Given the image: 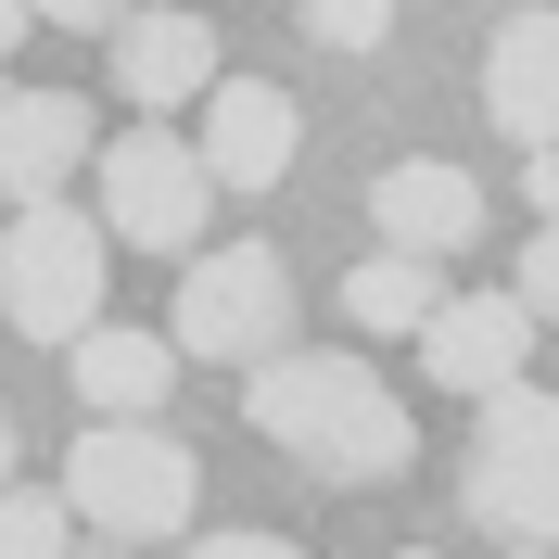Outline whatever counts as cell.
Wrapping results in <instances>:
<instances>
[{"label": "cell", "mask_w": 559, "mask_h": 559, "mask_svg": "<svg viewBox=\"0 0 559 559\" xmlns=\"http://www.w3.org/2000/svg\"><path fill=\"white\" fill-rule=\"evenodd\" d=\"M242 419L280 457L331 471V484H394L419 457L407 394H394L369 356H267V369H242Z\"/></svg>", "instance_id": "obj_1"}, {"label": "cell", "mask_w": 559, "mask_h": 559, "mask_svg": "<svg viewBox=\"0 0 559 559\" xmlns=\"http://www.w3.org/2000/svg\"><path fill=\"white\" fill-rule=\"evenodd\" d=\"M51 496H64L103 547H166V534H191V509H204V457L178 445L166 419H90L64 445V484Z\"/></svg>", "instance_id": "obj_2"}, {"label": "cell", "mask_w": 559, "mask_h": 559, "mask_svg": "<svg viewBox=\"0 0 559 559\" xmlns=\"http://www.w3.org/2000/svg\"><path fill=\"white\" fill-rule=\"evenodd\" d=\"M457 509L509 547H559V394L509 382L471 419V457H457Z\"/></svg>", "instance_id": "obj_3"}, {"label": "cell", "mask_w": 559, "mask_h": 559, "mask_svg": "<svg viewBox=\"0 0 559 559\" xmlns=\"http://www.w3.org/2000/svg\"><path fill=\"white\" fill-rule=\"evenodd\" d=\"M166 344L204 356V369H267V356H293V267H280V242H204L191 280H178Z\"/></svg>", "instance_id": "obj_4"}, {"label": "cell", "mask_w": 559, "mask_h": 559, "mask_svg": "<svg viewBox=\"0 0 559 559\" xmlns=\"http://www.w3.org/2000/svg\"><path fill=\"white\" fill-rule=\"evenodd\" d=\"M103 216L76 204H26L0 229V318L26 331V344H90L103 331Z\"/></svg>", "instance_id": "obj_5"}, {"label": "cell", "mask_w": 559, "mask_h": 559, "mask_svg": "<svg viewBox=\"0 0 559 559\" xmlns=\"http://www.w3.org/2000/svg\"><path fill=\"white\" fill-rule=\"evenodd\" d=\"M90 178H103V242H140V254H204V216H216V178L191 140L166 128H128L90 153Z\"/></svg>", "instance_id": "obj_6"}, {"label": "cell", "mask_w": 559, "mask_h": 559, "mask_svg": "<svg viewBox=\"0 0 559 559\" xmlns=\"http://www.w3.org/2000/svg\"><path fill=\"white\" fill-rule=\"evenodd\" d=\"M103 76H115V103L153 128V115H178V103H204L216 76V26L204 13H178V0H153V13H115V38H103Z\"/></svg>", "instance_id": "obj_7"}, {"label": "cell", "mask_w": 559, "mask_h": 559, "mask_svg": "<svg viewBox=\"0 0 559 559\" xmlns=\"http://www.w3.org/2000/svg\"><path fill=\"white\" fill-rule=\"evenodd\" d=\"M407 344H419V369H432L445 394L484 407V394H509V382L534 369V318H522V293H445Z\"/></svg>", "instance_id": "obj_8"}, {"label": "cell", "mask_w": 559, "mask_h": 559, "mask_svg": "<svg viewBox=\"0 0 559 559\" xmlns=\"http://www.w3.org/2000/svg\"><path fill=\"white\" fill-rule=\"evenodd\" d=\"M369 229H382V254H419V267H445V254L484 242V178L445 166V153H407V166L369 178Z\"/></svg>", "instance_id": "obj_9"}, {"label": "cell", "mask_w": 559, "mask_h": 559, "mask_svg": "<svg viewBox=\"0 0 559 559\" xmlns=\"http://www.w3.org/2000/svg\"><path fill=\"white\" fill-rule=\"evenodd\" d=\"M103 140H90V103L76 90H26V76H0V204H64V178L90 166Z\"/></svg>", "instance_id": "obj_10"}, {"label": "cell", "mask_w": 559, "mask_h": 559, "mask_svg": "<svg viewBox=\"0 0 559 559\" xmlns=\"http://www.w3.org/2000/svg\"><path fill=\"white\" fill-rule=\"evenodd\" d=\"M191 153H204L216 191H267V178H293V153H306V115H293V90H267V76H216Z\"/></svg>", "instance_id": "obj_11"}, {"label": "cell", "mask_w": 559, "mask_h": 559, "mask_svg": "<svg viewBox=\"0 0 559 559\" xmlns=\"http://www.w3.org/2000/svg\"><path fill=\"white\" fill-rule=\"evenodd\" d=\"M484 115L522 140V153L559 140V13H509V26H496V51H484Z\"/></svg>", "instance_id": "obj_12"}, {"label": "cell", "mask_w": 559, "mask_h": 559, "mask_svg": "<svg viewBox=\"0 0 559 559\" xmlns=\"http://www.w3.org/2000/svg\"><path fill=\"white\" fill-rule=\"evenodd\" d=\"M76 394H90V419H153V407L178 394V344H166V331L103 318V331L76 344Z\"/></svg>", "instance_id": "obj_13"}, {"label": "cell", "mask_w": 559, "mask_h": 559, "mask_svg": "<svg viewBox=\"0 0 559 559\" xmlns=\"http://www.w3.org/2000/svg\"><path fill=\"white\" fill-rule=\"evenodd\" d=\"M432 306H445V280L419 267V254H369V267L344 280V318H356V331H419Z\"/></svg>", "instance_id": "obj_14"}, {"label": "cell", "mask_w": 559, "mask_h": 559, "mask_svg": "<svg viewBox=\"0 0 559 559\" xmlns=\"http://www.w3.org/2000/svg\"><path fill=\"white\" fill-rule=\"evenodd\" d=\"M64 547H76V509L51 484H13V496H0V559H64Z\"/></svg>", "instance_id": "obj_15"}, {"label": "cell", "mask_w": 559, "mask_h": 559, "mask_svg": "<svg viewBox=\"0 0 559 559\" xmlns=\"http://www.w3.org/2000/svg\"><path fill=\"white\" fill-rule=\"evenodd\" d=\"M293 13H306L318 51H382L394 38V0H293Z\"/></svg>", "instance_id": "obj_16"}, {"label": "cell", "mask_w": 559, "mask_h": 559, "mask_svg": "<svg viewBox=\"0 0 559 559\" xmlns=\"http://www.w3.org/2000/svg\"><path fill=\"white\" fill-rule=\"evenodd\" d=\"M509 293H522V318H559V229L522 242V280H509Z\"/></svg>", "instance_id": "obj_17"}, {"label": "cell", "mask_w": 559, "mask_h": 559, "mask_svg": "<svg viewBox=\"0 0 559 559\" xmlns=\"http://www.w3.org/2000/svg\"><path fill=\"white\" fill-rule=\"evenodd\" d=\"M178 559H306V547H293V534H191Z\"/></svg>", "instance_id": "obj_18"}, {"label": "cell", "mask_w": 559, "mask_h": 559, "mask_svg": "<svg viewBox=\"0 0 559 559\" xmlns=\"http://www.w3.org/2000/svg\"><path fill=\"white\" fill-rule=\"evenodd\" d=\"M115 13L128 0H26V26H90V38H115Z\"/></svg>", "instance_id": "obj_19"}, {"label": "cell", "mask_w": 559, "mask_h": 559, "mask_svg": "<svg viewBox=\"0 0 559 559\" xmlns=\"http://www.w3.org/2000/svg\"><path fill=\"white\" fill-rule=\"evenodd\" d=\"M522 204H534V229H559V140L522 153Z\"/></svg>", "instance_id": "obj_20"}, {"label": "cell", "mask_w": 559, "mask_h": 559, "mask_svg": "<svg viewBox=\"0 0 559 559\" xmlns=\"http://www.w3.org/2000/svg\"><path fill=\"white\" fill-rule=\"evenodd\" d=\"M13 38H26V0H0V64H13Z\"/></svg>", "instance_id": "obj_21"}, {"label": "cell", "mask_w": 559, "mask_h": 559, "mask_svg": "<svg viewBox=\"0 0 559 559\" xmlns=\"http://www.w3.org/2000/svg\"><path fill=\"white\" fill-rule=\"evenodd\" d=\"M64 559H140V547H103V534H90V547H64Z\"/></svg>", "instance_id": "obj_22"}, {"label": "cell", "mask_w": 559, "mask_h": 559, "mask_svg": "<svg viewBox=\"0 0 559 559\" xmlns=\"http://www.w3.org/2000/svg\"><path fill=\"white\" fill-rule=\"evenodd\" d=\"M0 496H13V419H0Z\"/></svg>", "instance_id": "obj_23"}, {"label": "cell", "mask_w": 559, "mask_h": 559, "mask_svg": "<svg viewBox=\"0 0 559 559\" xmlns=\"http://www.w3.org/2000/svg\"><path fill=\"white\" fill-rule=\"evenodd\" d=\"M509 559H559V547H509Z\"/></svg>", "instance_id": "obj_24"}, {"label": "cell", "mask_w": 559, "mask_h": 559, "mask_svg": "<svg viewBox=\"0 0 559 559\" xmlns=\"http://www.w3.org/2000/svg\"><path fill=\"white\" fill-rule=\"evenodd\" d=\"M394 559H432V547H394Z\"/></svg>", "instance_id": "obj_25"}]
</instances>
